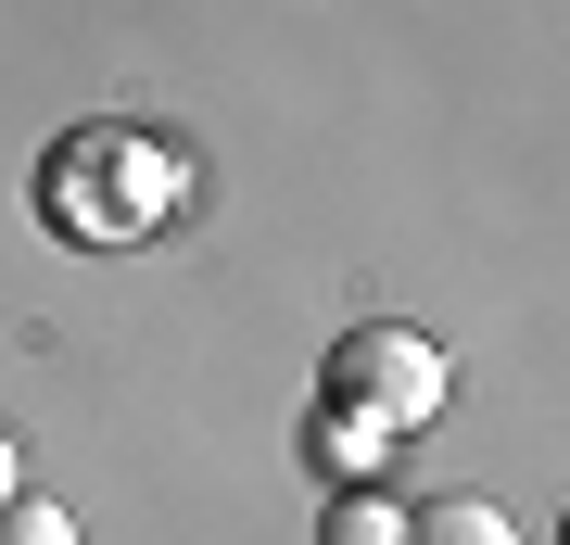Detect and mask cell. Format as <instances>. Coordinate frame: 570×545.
<instances>
[{"mask_svg": "<svg viewBox=\"0 0 570 545\" xmlns=\"http://www.w3.org/2000/svg\"><path fill=\"white\" fill-rule=\"evenodd\" d=\"M0 545H77V520H63L51 495H13L0 507Z\"/></svg>", "mask_w": 570, "mask_h": 545, "instance_id": "obj_6", "label": "cell"}, {"mask_svg": "<svg viewBox=\"0 0 570 545\" xmlns=\"http://www.w3.org/2000/svg\"><path fill=\"white\" fill-rule=\"evenodd\" d=\"M317 545H406V507H381V495H330Z\"/></svg>", "mask_w": 570, "mask_h": 545, "instance_id": "obj_5", "label": "cell"}, {"mask_svg": "<svg viewBox=\"0 0 570 545\" xmlns=\"http://www.w3.org/2000/svg\"><path fill=\"white\" fill-rule=\"evenodd\" d=\"M406 545H520V520H508L494 495H444V507L406 520Z\"/></svg>", "mask_w": 570, "mask_h": 545, "instance_id": "obj_3", "label": "cell"}, {"mask_svg": "<svg viewBox=\"0 0 570 545\" xmlns=\"http://www.w3.org/2000/svg\"><path fill=\"white\" fill-rule=\"evenodd\" d=\"M39 203H51L63 228H77V242H127V228H140L153 203H165V165L127 140V127H77V153H63L51 178H39Z\"/></svg>", "mask_w": 570, "mask_h": 545, "instance_id": "obj_1", "label": "cell"}, {"mask_svg": "<svg viewBox=\"0 0 570 545\" xmlns=\"http://www.w3.org/2000/svg\"><path fill=\"white\" fill-rule=\"evenodd\" d=\"M330 406H355V419H381V431H419L431 406H444V343H419V330H355V343L330 356Z\"/></svg>", "mask_w": 570, "mask_h": 545, "instance_id": "obj_2", "label": "cell"}, {"mask_svg": "<svg viewBox=\"0 0 570 545\" xmlns=\"http://www.w3.org/2000/svg\"><path fill=\"white\" fill-rule=\"evenodd\" d=\"M317 457H330V483H367V469L393 457V431L355 419V406H317Z\"/></svg>", "mask_w": 570, "mask_h": 545, "instance_id": "obj_4", "label": "cell"}, {"mask_svg": "<svg viewBox=\"0 0 570 545\" xmlns=\"http://www.w3.org/2000/svg\"><path fill=\"white\" fill-rule=\"evenodd\" d=\"M26 495V469H13V431H0V507H13Z\"/></svg>", "mask_w": 570, "mask_h": 545, "instance_id": "obj_7", "label": "cell"}]
</instances>
